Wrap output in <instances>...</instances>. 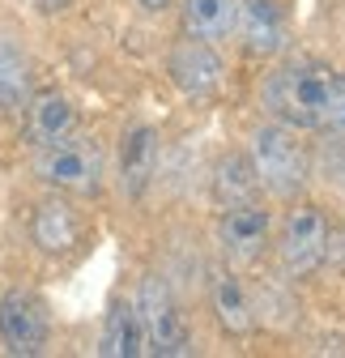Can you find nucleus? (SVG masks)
Returning a JSON list of instances; mask_svg holds the SVG:
<instances>
[{"label":"nucleus","instance_id":"obj_14","mask_svg":"<svg viewBox=\"0 0 345 358\" xmlns=\"http://www.w3.org/2000/svg\"><path fill=\"white\" fill-rule=\"evenodd\" d=\"M98 354L103 358H141L145 354V329L133 299H111L103 329H98Z\"/></svg>","mask_w":345,"mask_h":358},{"label":"nucleus","instance_id":"obj_9","mask_svg":"<svg viewBox=\"0 0 345 358\" xmlns=\"http://www.w3.org/2000/svg\"><path fill=\"white\" fill-rule=\"evenodd\" d=\"M251 60H273L290 48V17L281 0H235V34Z\"/></svg>","mask_w":345,"mask_h":358},{"label":"nucleus","instance_id":"obj_13","mask_svg":"<svg viewBox=\"0 0 345 358\" xmlns=\"http://www.w3.org/2000/svg\"><path fill=\"white\" fill-rule=\"evenodd\" d=\"M209 307H213V320L226 337H251L256 324H260V311H256L247 286L239 282L235 268H218L209 282Z\"/></svg>","mask_w":345,"mask_h":358},{"label":"nucleus","instance_id":"obj_3","mask_svg":"<svg viewBox=\"0 0 345 358\" xmlns=\"http://www.w3.org/2000/svg\"><path fill=\"white\" fill-rule=\"evenodd\" d=\"M30 175L43 188L64 192V196H98L103 192V175H107V158L103 145L85 132H68V137L30 150Z\"/></svg>","mask_w":345,"mask_h":358},{"label":"nucleus","instance_id":"obj_4","mask_svg":"<svg viewBox=\"0 0 345 358\" xmlns=\"http://www.w3.org/2000/svg\"><path fill=\"white\" fill-rule=\"evenodd\" d=\"M328 243H332L328 213L311 201H290L281 227H277V239H273L281 273L286 278H311L328 260Z\"/></svg>","mask_w":345,"mask_h":358},{"label":"nucleus","instance_id":"obj_2","mask_svg":"<svg viewBox=\"0 0 345 358\" xmlns=\"http://www.w3.org/2000/svg\"><path fill=\"white\" fill-rule=\"evenodd\" d=\"M247 158L251 171L260 179V192L277 196V201H298L311 179V154L307 145L298 141V132L269 120L260 128H251L247 137Z\"/></svg>","mask_w":345,"mask_h":358},{"label":"nucleus","instance_id":"obj_15","mask_svg":"<svg viewBox=\"0 0 345 358\" xmlns=\"http://www.w3.org/2000/svg\"><path fill=\"white\" fill-rule=\"evenodd\" d=\"M34 90V64L13 34H0V115H17Z\"/></svg>","mask_w":345,"mask_h":358},{"label":"nucleus","instance_id":"obj_1","mask_svg":"<svg viewBox=\"0 0 345 358\" xmlns=\"http://www.w3.org/2000/svg\"><path fill=\"white\" fill-rule=\"evenodd\" d=\"M260 107L294 132L345 137V73L320 60H286L265 77Z\"/></svg>","mask_w":345,"mask_h":358},{"label":"nucleus","instance_id":"obj_12","mask_svg":"<svg viewBox=\"0 0 345 358\" xmlns=\"http://www.w3.org/2000/svg\"><path fill=\"white\" fill-rule=\"evenodd\" d=\"M158 128L154 124H133L119 137V158H115V184L128 201H141L158 175Z\"/></svg>","mask_w":345,"mask_h":358},{"label":"nucleus","instance_id":"obj_8","mask_svg":"<svg viewBox=\"0 0 345 358\" xmlns=\"http://www.w3.org/2000/svg\"><path fill=\"white\" fill-rule=\"evenodd\" d=\"M273 243V213L256 201H239V205H226L222 217H218V248L230 264H256Z\"/></svg>","mask_w":345,"mask_h":358},{"label":"nucleus","instance_id":"obj_5","mask_svg":"<svg viewBox=\"0 0 345 358\" xmlns=\"http://www.w3.org/2000/svg\"><path fill=\"white\" fill-rule=\"evenodd\" d=\"M26 239L43 260H73L85 252L90 227H85V213L73 205V196L47 188V196H38L26 213Z\"/></svg>","mask_w":345,"mask_h":358},{"label":"nucleus","instance_id":"obj_7","mask_svg":"<svg viewBox=\"0 0 345 358\" xmlns=\"http://www.w3.org/2000/svg\"><path fill=\"white\" fill-rule=\"evenodd\" d=\"M133 303H137V316L145 329V354H158V358L192 354V329H188L175 294H170V286L162 278H141Z\"/></svg>","mask_w":345,"mask_h":358},{"label":"nucleus","instance_id":"obj_10","mask_svg":"<svg viewBox=\"0 0 345 358\" xmlns=\"http://www.w3.org/2000/svg\"><path fill=\"white\" fill-rule=\"evenodd\" d=\"M166 77H170V85H175L179 94L209 99L213 90L222 85V77H226V60L218 52V43L184 34L175 48H170V56H166Z\"/></svg>","mask_w":345,"mask_h":358},{"label":"nucleus","instance_id":"obj_18","mask_svg":"<svg viewBox=\"0 0 345 358\" xmlns=\"http://www.w3.org/2000/svg\"><path fill=\"white\" fill-rule=\"evenodd\" d=\"M137 5H141L145 13H162V9H170V0H137Z\"/></svg>","mask_w":345,"mask_h":358},{"label":"nucleus","instance_id":"obj_11","mask_svg":"<svg viewBox=\"0 0 345 358\" xmlns=\"http://www.w3.org/2000/svg\"><path fill=\"white\" fill-rule=\"evenodd\" d=\"M17 115H22V141H26V150L52 145V141L68 137V132L77 128V107H73V99L64 94V90H56V85H34Z\"/></svg>","mask_w":345,"mask_h":358},{"label":"nucleus","instance_id":"obj_6","mask_svg":"<svg viewBox=\"0 0 345 358\" xmlns=\"http://www.w3.org/2000/svg\"><path fill=\"white\" fill-rule=\"evenodd\" d=\"M0 350L9 358H38L52 350V307L30 286L0 290Z\"/></svg>","mask_w":345,"mask_h":358},{"label":"nucleus","instance_id":"obj_19","mask_svg":"<svg viewBox=\"0 0 345 358\" xmlns=\"http://www.w3.org/2000/svg\"><path fill=\"white\" fill-rule=\"evenodd\" d=\"M34 5H38V9H47V13H56V9L68 5V0H34Z\"/></svg>","mask_w":345,"mask_h":358},{"label":"nucleus","instance_id":"obj_17","mask_svg":"<svg viewBox=\"0 0 345 358\" xmlns=\"http://www.w3.org/2000/svg\"><path fill=\"white\" fill-rule=\"evenodd\" d=\"M179 26L192 38L226 43L235 34V0H184L179 5Z\"/></svg>","mask_w":345,"mask_h":358},{"label":"nucleus","instance_id":"obj_16","mask_svg":"<svg viewBox=\"0 0 345 358\" xmlns=\"http://www.w3.org/2000/svg\"><path fill=\"white\" fill-rule=\"evenodd\" d=\"M209 192H213V205H218V209L260 196V179H256V171H251L247 150H243V154H239V150H235V154H222L218 162H213Z\"/></svg>","mask_w":345,"mask_h":358}]
</instances>
